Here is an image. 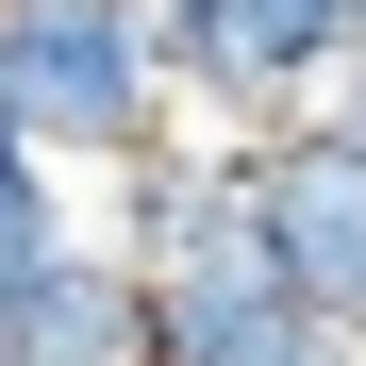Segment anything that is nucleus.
I'll use <instances>...</instances> for the list:
<instances>
[{"label": "nucleus", "mask_w": 366, "mask_h": 366, "mask_svg": "<svg viewBox=\"0 0 366 366\" xmlns=\"http://www.w3.org/2000/svg\"><path fill=\"white\" fill-rule=\"evenodd\" d=\"M0 84H17L34 150L67 183H100L150 134H183V84H167V17L150 0H0Z\"/></svg>", "instance_id": "f257e3e1"}, {"label": "nucleus", "mask_w": 366, "mask_h": 366, "mask_svg": "<svg viewBox=\"0 0 366 366\" xmlns=\"http://www.w3.org/2000/svg\"><path fill=\"white\" fill-rule=\"evenodd\" d=\"M0 366H150V267H117L100 233H67V267L17 300Z\"/></svg>", "instance_id": "39448f33"}, {"label": "nucleus", "mask_w": 366, "mask_h": 366, "mask_svg": "<svg viewBox=\"0 0 366 366\" xmlns=\"http://www.w3.org/2000/svg\"><path fill=\"white\" fill-rule=\"evenodd\" d=\"M317 117H333V134H366V50H350V67H333V100H317Z\"/></svg>", "instance_id": "0eeeda50"}, {"label": "nucleus", "mask_w": 366, "mask_h": 366, "mask_svg": "<svg viewBox=\"0 0 366 366\" xmlns=\"http://www.w3.org/2000/svg\"><path fill=\"white\" fill-rule=\"evenodd\" d=\"M150 17H183V0H150Z\"/></svg>", "instance_id": "6e6552de"}, {"label": "nucleus", "mask_w": 366, "mask_h": 366, "mask_svg": "<svg viewBox=\"0 0 366 366\" xmlns=\"http://www.w3.org/2000/svg\"><path fill=\"white\" fill-rule=\"evenodd\" d=\"M233 167H250L267 267L317 300V317H350V333H366V134H333V117H283V134H233Z\"/></svg>", "instance_id": "7ed1b4c3"}, {"label": "nucleus", "mask_w": 366, "mask_h": 366, "mask_svg": "<svg viewBox=\"0 0 366 366\" xmlns=\"http://www.w3.org/2000/svg\"><path fill=\"white\" fill-rule=\"evenodd\" d=\"M300 317H317V300H300L267 250H200V267L150 283V366H283Z\"/></svg>", "instance_id": "20e7f679"}, {"label": "nucleus", "mask_w": 366, "mask_h": 366, "mask_svg": "<svg viewBox=\"0 0 366 366\" xmlns=\"http://www.w3.org/2000/svg\"><path fill=\"white\" fill-rule=\"evenodd\" d=\"M283 366H366V333H350V317H300V350H283Z\"/></svg>", "instance_id": "423d86ee"}, {"label": "nucleus", "mask_w": 366, "mask_h": 366, "mask_svg": "<svg viewBox=\"0 0 366 366\" xmlns=\"http://www.w3.org/2000/svg\"><path fill=\"white\" fill-rule=\"evenodd\" d=\"M350 50H366V0H183L167 17V84L217 134H283V117L333 100Z\"/></svg>", "instance_id": "f03ea898"}]
</instances>
